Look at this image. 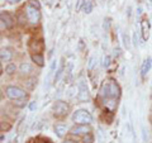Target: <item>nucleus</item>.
Masks as SVG:
<instances>
[{
    "label": "nucleus",
    "mask_w": 152,
    "mask_h": 143,
    "mask_svg": "<svg viewBox=\"0 0 152 143\" xmlns=\"http://www.w3.org/2000/svg\"><path fill=\"white\" fill-rule=\"evenodd\" d=\"M100 96L104 100L114 99L118 100L121 98V88L114 80H105L100 89Z\"/></svg>",
    "instance_id": "obj_1"
},
{
    "label": "nucleus",
    "mask_w": 152,
    "mask_h": 143,
    "mask_svg": "<svg viewBox=\"0 0 152 143\" xmlns=\"http://www.w3.org/2000/svg\"><path fill=\"white\" fill-rule=\"evenodd\" d=\"M72 122L77 125L80 124H90L93 122V117L88 110L85 109H79L72 114Z\"/></svg>",
    "instance_id": "obj_2"
},
{
    "label": "nucleus",
    "mask_w": 152,
    "mask_h": 143,
    "mask_svg": "<svg viewBox=\"0 0 152 143\" xmlns=\"http://www.w3.org/2000/svg\"><path fill=\"white\" fill-rule=\"evenodd\" d=\"M70 110V105L66 101H62V100H58L53 104L52 107V112H53L55 117H65L66 114Z\"/></svg>",
    "instance_id": "obj_3"
},
{
    "label": "nucleus",
    "mask_w": 152,
    "mask_h": 143,
    "mask_svg": "<svg viewBox=\"0 0 152 143\" xmlns=\"http://www.w3.org/2000/svg\"><path fill=\"white\" fill-rule=\"evenodd\" d=\"M26 15L28 22L32 23V24H37L38 22L41 20V12L39 9H37L32 5H27L26 7Z\"/></svg>",
    "instance_id": "obj_4"
},
{
    "label": "nucleus",
    "mask_w": 152,
    "mask_h": 143,
    "mask_svg": "<svg viewBox=\"0 0 152 143\" xmlns=\"http://www.w3.org/2000/svg\"><path fill=\"white\" fill-rule=\"evenodd\" d=\"M5 93H7V96L12 100H19V99H23L27 96L24 90H22L18 86H8L5 89Z\"/></svg>",
    "instance_id": "obj_5"
},
{
    "label": "nucleus",
    "mask_w": 152,
    "mask_h": 143,
    "mask_svg": "<svg viewBox=\"0 0 152 143\" xmlns=\"http://www.w3.org/2000/svg\"><path fill=\"white\" fill-rule=\"evenodd\" d=\"M77 100L79 101H86V100H89V96H90V94H89V89L86 86V82H85L84 80H80L79 81V85H77Z\"/></svg>",
    "instance_id": "obj_6"
},
{
    "label": "nucleus",
    "mask_w": 152,
    "mask_h": 143,
    "mask_svg": "<svg viewBox=\"0 0 152 143\" xmlns=\"http://www.w3.org/2000/svg\"><path fill=\"white\" fill-rule=\"evenodd\" d=\"M88 133H91V128L89 124H80V125H75L72 129H71V134L75 136H80V134H88Z\"/></svg>",
    "instance_id": "obj_7"
},
{
    "label": "nucleus",
    "mask_w": 152,
    "mask_h": 143,
    "mask_svg": "<svg viewBox=\"0 0 152 143\" xmlns=\"http://www.w3.org/2000/svg\"><path fill=\"white\" fill-rule=\"evenodd\" d=\"M0 18H1V29H4V28H5V29H10L13 27V24H14L13 18L9 15L7 12H1Z\"/></svg>",
    "instance_id": "obj_8"
},
{
    "label": "nucleus",
    "mask_w": 152,
    "mask_h": 143,
    "mask_svg": "<svg viewBox=\"0 0 152 143\" xmlns=\"http://www.w3.org/2000/svg\"><path fill=\"white\" fill-rule=\"evenodd\" d=\"M151 66H152V58H151V57H147V58L143 61L142 67H141V76H142V79H145L147 76V74L150 72Z\"/></svg>",
    "instance_id": "obj_9"
},
{
    "label": "nucleus",
    "mask_w": 152,
    "mask_h": 143,
    "mask_svg": "<svg viewBox=\"0 0 152 143\" xmlns=\"http://www.w3.org/2000/svg\"><path fill=\"white\" fill-rule=\"evenodd\" d=\"M12 57H13V53L10 50L3 48L0 51V60H1V62H9L12 60Z\"/></svg>",
    "instance_id": "obj_10"
},
{
    "label": "nucleus",
    "mask_w": 152,
    "mask_h": 143,
    "mask_svg": "<svg viewBox=\"0 0 152 143\" xmlns=\"http://www.w3.org/2000/svg\"><path fill=\"white\" fill-rule=\"evenodd\" d=\"M141 29H142V34H143V39H148L150 37V26H148V20H142L141 22Z\"/></svg>",
    "instance_id": "obj_11"
},
{
    "label": "nucleus",
    "mask_w": 152,
    "mask_h": 143,
    "mask_svg": "<svg viewBox=\"0 0 152 143\" xmlns=\"http://www.w3.org/2000/svg\"><path fill=\"white\" fill-rule=\"evenodd\" d=\"M66 132H67V128H66L65 125H62V124H56L55 125V133L57 134V137L62 138L66 134Z\"/></svg>",
    "instance_id": "obj_12"
},
{
    "label": "nucleus",
    "mask_w": 152,
    "mask_h": 143,
    "mask_svg": "<svg viewBox=\"0 0 152 143\" xmlns=\"http://www.w3.org/2000/svg\"><path fill=\"white\" fill-rule=\"evenodd\" d=\"M32 60L34 61L38 66H41V67L45 65V57L42 56L41 53H33L32 55Z\"/></svg>",
    "instance_id": "obj_13"
},
{
    "label": "nucleus",
    "mask_w": 152,
    "mask_h": 143,
    "mask_svg": "<svg viewBox=\"0 0 152 143\" xmlns=\"http://www.w3.org/2000/svg\"><path fill=\"white\" fill-rule=\"evenodd\" d=\"M26 86L28 90H33L36 86H37V79L36 77H31L26 81Z\"/></svg>",
    "instance_id": "obj_14"
},
{
    "label": "nucleus",
    "mask_w": 152,
    "mask_h": 143,
    "mask_svg": "<svg viewBox=\"0 0 152 143\" xmlns=\"http://www.w3.org/2000/svg\"><path fill=\"white\" fill-rule=\"evenodd\" d=\"M19 70H20L22 74H29L32 71V66L29 63H27V62H23L20 65V67H19Z\"/></svg>",
    "instance_id": "obj_15"
},
{
    "label": "nucleus",
    "mask_w": 152,
    "mask_h": 143,
    "mask_svg": "<svg viewBox=\"0 0 152 143\" xmlns=\"http://www.w3.org/2000/svg\"><path fill=\"white\" fill-rule=\"evenodd\" d=\"M31 48H32V50H36V52H38V53H39V52L43 50V43H42L41 41L33 42V43L31 45Z\"/></svg>",
    "instance_id": "obj_16"
},
{
    "label": "nucleus",
    "mask_w": 152,
    "mask_h": 143,
    "mask_svg": "<svg viewBox=\"0 0 152 143\" xmlns=\"http://www.w3.org/2000/svg\"><path fill=\"white\" fill-rule=\"evenodd\" d=\"M62 74H64V65H61L60 67H58V70L56 71V75H55V77H53V82H55V84H57V82L60 81Z\"/></svg>",
    "instance_id": "obj_17"
},
{
    "label": "nucleus",
    "mask_w": 152,
    "mask_h": 143,
    "mask_svg": "<svg viewBox=\"0 0 152 143\" xmlns=\"http://www.w3.org/2000/svg\"><path fill=\"white\" fill-rule=\"evenodd\" d=\"M15 70H17V66L14 65V63H9L7 67H5V72L8 75H13L14 72H15Z\"/></svg>",
    "instance_id": "obj_18"
},
{
    "label": "nucleus",
    "mask_w": 152,
    "mask_h": 143,
    "mask_svg": "<svg viewBox=\"0 0 152 143\" xmlns=\"http://www.w3.org/2000/svg\"><path fill=\"white\" fill-rule=\"evenodd\" d=\"M83 143H94V136L93 133H88L83 138Z\"/></svg>",
    "instance_id": "obj_19"
},
{
    "label": "nucleus",
    "mask_w": 152,
    "mask_h": 143,
    "mask_svg": "<svg viewBox=\"0 0 152 143\" xmlns=\"http://www.w3.org/2000/svg\"><path fill=\"white\" fill-rule=\"evenodd\" d=\"M122 38H123V43H124V47L129 50L131 48V39H129V37H128V34H126V33H124V34L122 36Z\"/></svg>",
    "instance_id": "obj_20"
},
{
    "label": "nucleus",
    "mask_w": 152,
    "mask_h": 143,
    "mask_svg": "<svg viewBox=\"0 0 152 143\" xmlns=\"http://www.w3.org/2000/svg\"><path fill=\"white\" fill-rule=\"evenodd\" d=\"M84 10L86 14H90L93 12V3L91 1H86L85 3V5H84Z\"/></svg>",
    "instance_id": "obj_21"
},
{
    "label": "nucleus",
    "mask_w": 152,
    "mask_h": 143,
    "mask_svg": "<svg viewBox=\"0 0 152 143\" xmlns=\"http://www.w3.org/2000/svg\"><path fill=\"white\" fill-rule=\"evenodd\" d=\"M43 125H45V122H43V120H41V122H37L36 124L32 127V131H38V129H41V128L43 127Z\"/></svg>",
    "instance_id": "obj_22"
},
{
    "label": "nucleus",
    "mask_w": 152,
    "mask_h": 143,
    "mask_svg": "<svg viewBox=\"0 0 152 143\" xmlns=\"http://www.w3.org/2000/svg\"><path fill=\"white\" fill-rule=\"evenodd\" d=\"M110 65V57L109 56H104L103 57V67H108V66Z\"/></svg>",
    "instance_id": "obj_23"
},
{
    "label": "nucleus",
    "mask_w": 152,
    "mask_h": 143,
    "mask_svg": "<svg viewBox=\"0 0 152 143\" xmlns=\"http://www.w3.org/2000/svg\"><path fill=\"white\" fill-rule=\"evenodd\" d=\"M95 61H96V58H95V57H90V60H89V63H88V70H89V71H90V70H93L94 65L96 63V62H95Z\"/></svg>",
    "instance_id": "obj_24"
},
{
    "label": "nucleus",
    "mask_w": 152,
    "mask_h": 143,
    "mask_svg": "<svg viewBox=\"0 0 152 143\" xmlns=\"http://www.w3.org/2000/svg\"><path fill=\"white\" fill-rule=\"evenodd\" d=\"M85 0H77L76 1V12H80V9L83 8V5H85Z\"/></svg>",
    "instance_id": "obj_25"
},
{
    "label": "nucleus",
    "mask_w": 152,
    "mask_h": 143,
    "mask_svg": "<svg viewBox=\"0 0 152 143\" xmlns=\"http://www.w3.org/2000/svg\"><path fill=\"white\" fill-rule=\"evenodd\" d=\"M27 100V96L26 98H23V99H19V100H14V104L15 105H18V107H23L24 105V101Z\"/></svg>",
    "instance_id": "obj_26"
},
{
    "label": "nucleus",
    "mask_w": 152,
    "mask_h": 143,
    "mask_svg": "<svg viewBox=\"0 0 152 143\" xmlns=\"http://www.w3.org/2000/svg\"><path fill=\"white\" fill-rule=\"evenodd\" d=\"M109 26H110V19H104V24H103V28L104 31H108L109 29Z\"/></svg>",
    "instance_id": "obj_27"
},
{
    "label": "nucleus",
    "mask_w": 152,
    "mask_h": 143,
    "mask_svg": "<svg viewBox=\"0 0 152 143\" xmlns=\"http://www.w3.org/2000/svg\"><path fill=\"white\" fill-rule=\"evenodd\" d=\"M29 5L34 7V8H37V9H39V8H41L39 3H38V0H29Z\"/></svg>",
    "instance_id": "obj_28"
},
{
    "label": "nucleus",
    "mask_w": 152,
    "mask_h": 143,
    "mask_svg": "<svg viewBox=\"0 0 152 143\" xmlns=\"http://www.w3.org/2000/svg\"><path fill=\"white\" fill-rule=\"evenodd\" d=\"M142 138H143V142L147 143V139H148V138H147V132H146L145 127H142Z\"/></svg>",
    "instance_id": "obj_29"
},
{
    "label": "nucleus",
    "mask_w": 152,
    "mask_h": 143,
    "mask_svg": "<svg viewBox=\"0 0 152 143\" xmlns=\"http://www.w3.org/2000/svg\"><path fill=\"white\" fill-rule=\"evenodd\" d=\"M29 109H31L32 112H33V110H36V109H37V104H36V101H32V103L29 104Z\"/></svg>",
    "instance_id": "obj_30"
},
{
    "label": "nucleus",
    "mask_w": 152,
    "mask_h": 143,
    "mask_svg": "<svg viewBox=\"0 0 152 143\" xmlns=\"http://www.w3.org/2000/svg\"><path fill=\"white\" fill-rule=\"evenodd\" d=\"M133 45H134V47L138 46V41H137V34L136 33H133Z\"/></svg>",
    "instance_id": "obj_31"
},
{
    "label": "nucleus",
    "mask_w": 152,
    "mask_h": 143,
    "mask_svg": "<svg viewBox=\"0 0 152 143\" xmlns=\"http://www.w3.org/2000/svg\"><path fill=\"white\" fill-rule=\"evenodd\" d=\"M55 69H56V61H52V63H51V71L52 72L55 71Z\"/></svg>",
    "instance_id": "obj_32"
},
{
    "label": "nucleus",
    "mask_w": 152,
    "mask_h": 143,
    "mask_svg": "<svg viewBox=\"0 0 152 143\" xmlns=\"http://www.w3.org/2000/svg\"><path fill=\"white\" fill-rule=\"evenodd\" d=\"M83 47H84V43H83V41H80V43H79V50H83Z\"/></svg>",
    "instance_id": "obj_33"
},
{
    "label": "nucleus",
    "mask_w": 152,
    "mask_h": 143,
    "mask_svg": "<svg viewBox=\"0 0 152 143\" xmlns=\"http://www.w3.org/2000/svg\"><path fill=\"white\" fill-rule=\"evenodd\" d=\"M127 10H128V12H127V15H128V17H131V10H132V9H131V7H128V9H127Z\"/></svg>",
    "instance_id": "obj_34"
},
{
    "label": "nucleus",
    "mask_w": 152,
    "mask_h": 143,
    "mask_svg": "<svg viewBox=\"0 0 152 143\" xmlns=\"http://www.w3.org/2000/svg\"><path fill=\"white\" fill-rule=\"evenodd\" d=\"M137 14H138V15H141V14H142V8H138V9H137Z\"/></svg>",
    "instance_id": "obj_35"
},
{
    "label": "nucleus",
    "mask_w": 152,
    "mask_h": 143,
    "mask_svg": "<svg viewBox=\"0 0 152 143\" xmlns=\"http://www.w3.org/2000/svg\"><path fill=\"white\" fill-rule=\"evenodd\" d=\"M62 143H76V142H74V141H65V142H62Z\"/></svg>",
    "instance_id": "obj_36"
},
{
    "label": "nucleus",
    "mask_w": 152,
    "mask_h": 143,
    "mask_svg": "<svg viewBox=\"0 0 152 143\" xmlns=\"http://www.w3.org/2000/svg\"><path fill=\"white\" fill-rule=\"evenodd\" d=\"M34 143H43V142H34Z\"/></svg>",
    "instance_id": "obj_37"
},
{
    "label": "nucleus",
    "mask_w": 152,
    "mask_h": 143,
    "mask_svg": "<svg viewBox=\"0 0 152 143\" xmlns=\"http://www.w3.org/2000/svg\"><path fill=\"white\" fill-rule=\"evenodd\" d=\"M151 124H152V118H151Z\"/></svg>",
    "instance_id": "obj_38"
},
{
    "label": "nucleus",
    "mask_w": 152,
    "mask_h": 143,
    "mask_svg": "<svg viewBox=\"0 0 152 143\" xmlns=\"http://www.w3.org/2000/svg\"><path fill=\"white\" fill-rule=\"evenodd\" d=\"M51 1H53V0H51Z\"/></svg>",
    "instance_id": "obj_39"
}]
</instances>
